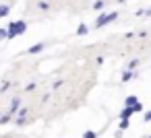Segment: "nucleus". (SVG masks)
<instances>
[{"mask_svg":"<svg viewBox=\"0 0 151 138\" xmlns=\"http://www.w3.org/2000/svg\"><path fill=\"white\" fill-rule=\"evenodd\" d=\"M104 4H106L104 0H95V2H93V9H95V11H101V9H104Z\"/></svg>","mask_w":151,"mask_h":138,"instance_id":"nucleus-11","label":"nucleus"},{"mask_svg":"<svg viewBox=\"0 0 151 138\" xmlns=\"http://www.w3.org/2000/svg\"><path fill=\"white\" fill-rule=\"evenodd\" d=\"M9 87H11V85H9V83H4L2 87H0V91H2V93H4V91H9Z\"/></svg>","mask_w":151,"mask_h":138,"instance_id":"nucleus-19","label":"nucleus"},{"mask_svg":"<svg viewBox=\"0 0 151 138\" xmlns=\"http://www.w3.org/2000/svg\"><path fill=\"white\" fill-rule=\"evenodd\" d=\"M134 76V70H124L122 72V83H126V80H130Z\"/></svg>","mask_w":151,"mask_h":138,"instance_id":"nucleus-9","label":"nucleus"},{"mask_svg":"<svg viewBox=\"0 0 151 138\" xmlns=\"http://www.w3.org/2000/svg\"><path fill=\"white\" fill-rule=\"evenodd\" d=\"M114 19H118V13H110V15H99L97 21H95V27H104L108 23H112Z\"/></svg>","mask_w":151,"mask_h":138,"instance_id":"nucleus-2","label":"nucleus"},{"mask_svg":"<svg viewBox=\"0 0 151 138\" xmlns=\"http://www.w3.org/2000/svg\"><path fill=\"white\" fill-rule=\"evenodd\" d=\"M0 39H6V29H0Z\"/></svg>","mask_w":151,"mask_h":138,"instance_id":"nucleus-18","label":"nucleus"},{"mask_svg":"<svg viewBox=\"0 0 151 138\" xmlns=\"http://www.w3.org/2000/svg\"><path fill=\"white\" fill-rule=\"evenodd\" d=\"M128 128V120H120V130H126Z\"/></svg>","mask_w":151,"mask_h":138,"instance_id":"nucleus-15","label":"nucleus"},{"mask_svg":"<svg viewBox=\"0 0 151 138\" xmlns=\"http://www.w3.org/2000/svg\"><path fill=\"white\" fill-rule=\"evenodd\" d=\"M25 115H27V109L17 111V124H19V126H21V124H25Z\"/></svg>","mask_w":151,"mask_h":138,"instance_id":"nucleus-5","label":"nucleus"},{"mask_svg":"<svg viewBox=\"0 0 151 138\" xmlns=\"http://www.w3.org/2000/svg\"><path fill=\"white\" fill-rule=\"evenodd\" d=\"M137 64H139V60H130V64H128V68H126V70H134V68H137Z\"/></svg>","mask_w":151,"mask_h":138,"instance_id":"nucleus-13","label":"nucleus"},{"mask_svg":"<svg viewBox=\"0 0 151 138\" xmlns=\"http://www.w3.org/2000/svg\"><path fill=\"white\" fill-rule=\"evenodd\" d=\"M40 9H42V11H48L50 4H48V2H40Z\"/></svg>","mask_w":151,"mask_h":138,"instance_id":"nucleus-16","label":"nucleus"},{"mask_svg":"<svg viewBox=\"0 0 151 138\" xmlns=\"http://www.w3.org/2000/svg\"><path fill=\"white\" fill-rule=\"evenodd\" d=\"M44 50V43H35V46H31L29 50H27V54H37V52H42Z\"/></svg>","mask_w":151,"mask_h":138,"instance_id":"nucleus-6","label":"nucleus"},{"mask_svg":"<svg viewBox=\"0 0 151 138\" xmlns=\"http://www.w3.org/2000/svg\"><path fill=\"white\" fill-rule=\"evenodd\" d=\"M139 101V97L137 95H130V97H126V101H124V105H134Z\"/></svg>","mask_w":151,"mask_h":138,"instance_id":"nucleus-10","label":"nucleus"},{"mask_svg":"<svg viewBox=\"0 0 151 138\" xmlns=\"http://www.w3.org/2000/svg\"><path fill=\"white\" fill-rule=\"evenodd\" d=\"M145 15H149V17H151V9H149V11H145Z\"/></svg>","mask_w":151,"mask_h":138,"instance_id":"nucleus-22","label":"nucleus"},{"mask_svg":"<svg viewBox=\"0 0 151 138\" xmlns=\"http://www.w3.org/2000/svg\"><path fill=\"white\" fill-rule=\"evenodd\" d=\"M9 122H11V113H4V115H0V124H2V126H4V124H9Z\"/></svg>","mask_w":151,"mask_h":138,"instance_id":"nucleus-12","label":"nucleus"},{"mask_svg":"<svg viewBox=\"0 0 151 138\" xmlns=\"http://www.w3.org/2000/svg\"><path fill=\"white\" fill-rule=\"evenodd\" d=\"M120 2H124V0H120Z\"/></svg>","mask_w":151,"mask_h":138,"instance_id":"nucleus-23","label":"nucleus"},{"mask_svg":"<svg viewBox=\"0 0 151 138\" xmlns=\"http://www.w3.org/2000/svg\"><path fill=\"white\" fill-rule=\"evenodd\" d=\"M62 85H64V83H62V80H56V83H54V85H52V87H54V89H60V87H62Z\"/></svg>","mask_w":151,"mask_h":138,"instance_id":"nucleus-17","label":"nucleus"},{"mask_svg":"<svg viewBox=\"0 0 151 138\" xmlns=\"http://www.w3.org/2000/svg\"><path fill=\"white\" fill-rule=\"evenodd\" d=\"M9 13H11V6L9 4H0V19H4Z\"/></svg>","mask_w":151,"mask_h":138,"instance_id":"nucleus-7","label":"nucleus"},{"mask_svg":"<svg viewBox=\"0 0 151 138\" xmlns=\"http://www.w3.org/2000/svg\"><path fill=\"white\" fill-rule=\"evenodd\" d=\"M83 138H97V134L89 130V132H85V134H83Z\"/></svg>","mask_w":151,"mask_h":138,"instance_id":"nucleus-14","label":"nucleus"},{"mask_svg":"<svg viewBox=\"0 0 151 138\" xmlns=\"http://www.w3.org/2000/svg\"><path fill=\"white\" fill-rule=\"evenodd\" d=\"M149 138H151V136H149Z\"/></svg>","mask_w":151,"mask_h":138,"instance_id":"nucleus-24","label":"nucleus"},{"mask_svg":"<svg viewBox=\"0 0 151 138\" xmlns=\"http://www.w3.org/2000/svg\"><path fill=\"white\" fill-rule=\"evenodd\" d=\"M19 105H21V99H19V97L11 99V107H9V113H11V115H13V113H17V111H19Z\"/></svg>","mask_w":151,"mask_h":138,"instance_id":"nucleus-4","label":"nucleus"},{"mask_svg":"<svg viewBox=\"0 0 151 138\" xmlns=\"http://www.w3.org/2000/svg\"><path fill=\"white\" fill-rule=\"evenodd\" d=\"M143 120H145V122H151V111H147V113H145V117H143Z\"/></svg>","mask_w":151,"mask_h":138,"instance_id":"nucleus-21","label":"nucleus"},{"mask_svg":"<svg viewBox=\"0 0 151 138\" xmlns=\"http://www.w3.org/2000/svg\"><path fill=\"white\" fill-rule=\"evenodd\" d=\"M85 33H89V27H87L85 23H81V25L77 27V35H85Z\"/></svg>","mask_w":151,"mask_h":138,"instance_id":"nucleus-8","label":"nucleus"},{"mask_svg":"<svg viewBox=\"0 0 151 138\" xmlns=\"http://www.w3.org/2000/svg\"><path fill=\"white\" fill-rule=\"evenodd\" d=\"M25 89H27V91H33V89H35V83H29V85H27Z\"/></svg>","mask_w":151,"mask_h":138,"instance_id":"nucleus-20","label":"nucleus"},{"mask_svg":"<svg viewBox=\"0 0 151 138\" xmlns=\"http://www.w3.org/2000/svg\"><path fill=\"white\" fill-rule=\"evenodd\" d=\"M25 29H27V23H25L23 19H17V21H13V23L6 27V39H15L17 35L25 33Z\"/></svg>","mask_w":151,"mask_h":138,"instance_id":"nucleus-1","label":"nucleus"},{"mask_svg":"<svg viewBox=\"0 0 151 138\" xmlns=\"http://www.w3.org/2000/svg\"><path fill=\"white\" fill-rule=\"evenodd\" d=\"M132 113H137V111H134V107H132V105H124V109L120 111V120H128Z\"/></svg>","mask_w":151,"mask_h":138,"instance_id":"nucleus-3","label":"nucleus"}]
</instances>
